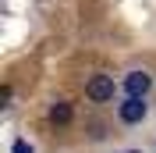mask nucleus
Returning a JSON list of instances; mask_svg holds the SVG:
<instances>
[{
    "instance_id": "nucleus-1",
    "label": "nucleus",
    "mask_w": 156,
    "mask_h": 153,
    "mask_svg": "<svg viewBox=\"0 0 156 153\" xmlns=\"http://www.w3.org/2000/svg\"><path fill=\"white\" fill-rule=\"evenodd\" d=\"M85 96L92 100V103H107V100H114V78L110 75H92L85 86Z\"/></svg>"
},
{
    "instance_id": "nucleus-2",
    "label": "nucleus",
    "mask_w": 156,
    "mask_h": 153,
    "mask_svg": "<svg viewBox=\"0 0 156 153\" xmlns=\"http://www.w3.org/2000/svg\"><path fill=\"white\" fill-rule=\"evenodd\" d=\"M117 114H121V121H124V125H138L142 118L149 114L146 96H128L124 103H121V110H117Z\"/></svg>"
},
{
    "instance_id": "nucleus-3",
    "label": "nucleus",
    "mask_w": 156,
    "mask_h": 153,
    "mask_svg": "<svg viewBox=\"0 0 156 153\" xmlns=\"http://www.w3.org/2000/svg\"><path fill=\"white\" fill-rule=\"evenodd\" d=\"M124 89H128V96H146L149 89H153L149 71H131V75L124 78Z\"/></svg>"
},
{
    "instance_id": "nucleus-4",
    "label": "nucleus",
    "mask_w": 156,
    "mask_h": 153,
    "mask_svg": "<svg viewBox=\"0 0 156 153\" xmlns=\"http://www.w3.org/2000/svg\"><path fill=\"white\" fill-rule=\"evenodd\" d=\"M71 114H75V110H71V103H64V100H57V103L50 107V121L53 125H68Z\"/></svg>"
},
{
    "instance_id": "nucleus-5",
    "label": "nucleus",
    "mask_w": 156,
    "mask_h": 153,
    "mask_svg": "<svg viewBox=\"0 0 156 153\" xmlns=\"http://www.w3.org/2000/svg\"><path fill=\"white\" fill-rule=\"evenodd\" d=\"M11 153H36V150H32V146H29V143H25V139H18V143L11 146Z\"/></svg>"
},
{
    "instance_id": "nucleus-6",
    "label": "nucleus",
    "mask_w": 156,
    "mask_h": 153,
    "mask_svg": "<svg viewBox=\"0 0 156 153\" xmlns=\"http://www.w3.org/2000/svg\"><path fill=\"white\" fill-rule=\"evenodd\" d=\"M128 153H138V150H128Z\"/></svg>"
}]
</instances>
